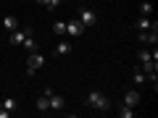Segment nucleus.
<instances>
[{
  "label": "nucleus",
  "instance_id": "f257e3e1",
  "mask_svg": "<svg viewBox=\"0 0 158 118\" xmlns=\"http://www.w3.org/2000/svg\"><path fill=\"white\" fill-rule=\"evenodd\" d=\"M85 102H87V108H92V110H108V108H111V100H108L100 89H92Z\"/></svg>",
  "mask_w": 158,
  "mask_h": 118
},
{
  "label": "nucleus",
  "instance_id": "f03ea898",
  "mask_svg": "<svg viewBox=\"0 0 158 118\" xmlns=\"http://www.w3.org/2000/svg\"><path fill=\"white\" fill-rule=\"evenodd\" d=\"M45 66V55H40V53H29L27 58V76H34L37 73V68Z\"/></svg>",
  "mask_w": 158,
  "mask_h": 118
},
{
  "label": "nucleus",
  "instance_id": "7ed1b4c3",
  "mask_svg": "<svg viewBox=\"0 0 158 118\" xmlns=\"http://www.w3.org/2000/svg\"><path fill=\"white\" fill-rule=\"evenodd\" d=\"M85 24L79 21V18H74V21H66V34L69 37H82V34H85Z\"/></svg>",
  "mask_w": 158,
  "mask_h": 118
},
{
  "label": "nucleus",
  "instance_id": "20e7f679",
  "mask_svg": "<svg viewBox=\"0 0 158 118\" xmlns=\"http://www.w3.org/2000/svg\"><path fill=\"white\" fill-rule=\"evenodd\" d=\"M140 42H145V45H158V24H153V29H148V32H140Z\"/></svg>",
  "mask_w": 158,
  "mask_h": 118
},
{
  "label": "nucleus",
  "instance_id": "39448f33",
  "mask_svg": "<svg viewBox=\"0 0 158 118\" xmlns=\"http://www.w3.org/2000/svg\"><path fill=\"white\" fill-rule=\"evenodd\" d=\"M48 105H50V110H63V108H66V97L58 95V92H53V95L48 97Z\"/></svg>",
  "mask_w": 158,
  "mask_h": 118
},
{
  "label": "nucleus",
  "instance_id": "423d86ee",
  "mask_svg": "<svg viewBox=\"0 0 158 118\" xmlns=\"http://www.w3.org/2000/svg\"><path fill=\"white\" fill-rule=\"evenodd\" d=\"M79 21L85 24V26H95L98 16H95V11H90V8H82V11H79Z\"/></svg>",
  "mask_w": 158,
  "mask_h": 118
},
{
  "label": "nucleus",
  "instance_id": "0eeeda50",
  "mask_svg": "<svg viewBox=\"0 0 158 118\" xmlns=\"http://www.w3.org/2000/svg\"><path fill=\"white\" fill-rule=\"evenodd\" d=\"M137 102H140V92H137V89H129V92L124 95V105L137 108Z\"/></svg>",
  "mask_w": 158,
  "mask_h": 118
},
{
  "label": "nucleus",
  "instance_id": "6e6552de",
  "mask_svg": "<svg viewBox=\"0 0 158 118\" xmlns=\"http://www.w3.org/2000/svg\"><path fill=\"white\" fill-rule=\"evenodd\" d=\"M153 24H156V21H150V16H140L135 21V26L140 29V32H148V29H153Z\"/></svg>",
  "mask_w": 158,
  "mask_h": 118
},
{
  "label": "nucleus",
  "instance_id": "1a4fd4ad",
  "mask_svg": "<svg viewBox=\"0 0 158 118\" xmlns=\"http://www.w3.org/2000/svg\"><path fill=\"white\" fill-rule=\"evenodd\" d=\"M3 26H6L8 34L16 32V29H19V18H16V16H6V18H3Z\"/></svg>",
  "mask_w": 158,
  "mask_h": 118
},
{
  "label": "nucleus",
  "instance_id": "9d476101",
  "mask_svg": "<svg viewBox=\"0 0 158 118\" xmlns=\"http://www.w3.org/2000/svg\"><path fill=\"white\" fill-rule=\"evenodd\" d=\"M24 39H27V34H24V29L19 26L16 32H11V45H21Z\"/></svg>",
  "mask_w": 158,
  "mask_h": 118
},
{
  "label": "nucleus",
  "instance_id": "9b49d317",
  "mask_svg": "<svg viewBox=\"0 0 158 118\" xmlns=\"http://www.w3.org/2000/svg\"><path fill=\"white\" fill-rule=\"evenodd\" d=\"M69 53H71V45H69L66 39H61L56 45V55H69Z\"/></svg>",
  "mask_w": 158,
  "mask_h": 118
},
{
  "label": "nucleus",
  "instance_id": "f8f14e48",
  "mask_svg": "<svg viewBox=\"0 0 158 118\" xmlns=\"http://www.w3.org/2000/svg\"><path fill=\"white\" fill-rule=\"evenodd\" d=\"M34 105H37V110H40V113H48V110H50V105H48V95H40Z\"/></svg>",
  "mask_w": 158,
  "mask_h": 118
},
{
  "label": "nucleus",
  "instance_id": "ddd939ff",
  "mask_svg": "<svg viewBox=\"0 0 158 118\" xmlns=\"http://www.w3.org/2000/svg\"><path fill=\"white\" fill-rule=\"evenodd\" d=\"M118 116L121 118H135V108H129V105H118Z\"/></svg>",
  "mask_w": 158,
  "mask_h": 118
},
{
  "label": "nucleus",
  "instance_id": "4468645a",
  "mask_svg": "<svg viewBox=\"0 0 158 118\" xmlns=\"http://www.w3.org/2000/svg\"><path fill=\"white\" fill-rule=\"evenodd\" d=\"M21 45L27 47V53H37V42H34V37H27V39L21 42Z\"/></svg>",
  "mask_w": 158,
  "mask_h": 118
},
{
  "label": "nucleus",
  "instance_id": "2eb2a0df",
  "mask_svg": "<svg viewBox=\"0 0 158 118\" xmlns=\"http://www.w3.org/2000/svg\"><path fill=\"white\" fill-rule=\"evenodd\" d=\"M132 79H135V84H142V81H148V79H145V73H142V68H135Z\"/></svg>",
  "mask_w": 158,
  "mask_h": 118
},
{
  "label": "nucleus",
  "instance_id": "dca6fc26",
  "mask_svg": "<svg viewBox=\"0 0 158 118\" xmlns=\"http://www.w3.org/2000/svg\"><path fill=\"white\" fill-rule=\"evenodd\" d=\"M150 13H153L150 3H148V0H145V3H140V16H150Z\"/></svg>",
  "mask_w": 158,
  "mask_h": 118
},
{
  "label": "nucleus",
  "instance_id": "f3484780",
  "mask_svg": "<svg viewBox=\"0 0 158 118\" xmlns=\"http://www.w3.org/2000/svg\"><path fill=\"white\" fill-rule=\"evenodd\" d=\"M53 32L63 37V34H66V21H56V24H53Z\"/></svg>",
  "mask_w": 158,
  "mask_h": 118
},
{
  "label": "nucleus",
  "instance_id": "a211bd4d",
  "mask_svg": "<svg viewBox=\"0 0 158 118\" xmlns=\"http://www.w3.org/2000/svg\"><path fill=\"white\" fill-rule=\"evenodd\" d=\"M3 108H6V110H16V100H13V97H6V100H3Z\"/></svg>",
  "mask_w": 158,
  "mask_h": 118
},
{
  "label": "nucleus",
  "instance_id": "6ab92c4d",
  "mask_svg": "<svg viewBox=\"0 0 158 118\" xmlns=\"http://www.w3.org/2000/svg\"><path fill=\"white\" fill-rule=\"evenodd\" d=\"M140 63H145V61H156V58H153V53H148V50H140Z\"/></svg>",
  "mask_w": 158,
  "mask_h": 118
},
{
  "label": "nucleus",
  "instance_id": "aec40b11",
  "mask_svg": "<svg viewBox=\"0 0 158 118\" xmlns=\"http://www.w3.org/2000/svg\"><path fill=\"white\" fill-rule=\"evenodd\" d=\"M61 3H63V0H48V6H45V8H48V11H56Z\"/></svg>",
  "mask_w": 158,
  "mask_h": 118
},
{
  "label": "nucleus",
  "instance_id": "412c9836",
  "mask_svg": "<svg viewBox=\"0 0 158 118\" xmlns=\"http://www.w3.org/2000/svg\"><path fill=\"white\" fill-rule=\"evenodd\" d=\"M37 3H40V6H48V0H37Z\"/></svg>",
  "mask_w": 158,
  "mask_h": 118
},
{
  "label": "nucleus",
  "instance_id": "4be33fe9",
  "mask_svg": "<svg viewBox=\"0 0 158 118\" xmlns=\"http://www.w3.org/2000/svg\"><path fill=\"white\" fill-rule=\"evenodd\" d=\"M0 108H3V100H0Z\"/></svg>",
  "mask_w": 158,
  "mask_h": 118
}]
</instances>
